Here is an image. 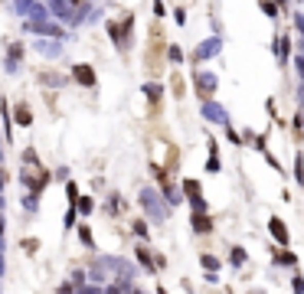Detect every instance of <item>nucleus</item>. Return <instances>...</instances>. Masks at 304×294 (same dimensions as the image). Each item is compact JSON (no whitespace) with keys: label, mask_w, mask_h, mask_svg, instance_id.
I'll return each instance as SVG.
<instances>
[{"label":"nucleus","mask_w":304,"mask_h":294,"mask_svg":"<svg viewBox=\"0 0 304 294\" xmlns=\"http://www.w3.org/2000/svg\"><path fill=\"white\" fill-rule=\"evenodd\" d=\"M268 229H272V236H275V242H278V245H288V229H284V222L278 216L268 219Z\"/></svg>","instance_id":"1"},{"label":"nucleus","mask_w":304,"mask_h":294,"mask_svg":"<svg viewBox=\"0 0 304 294\" xmlns=\"http://www.w3.org/2000/svg\"><path fill=\"white\" fill-rule=\"evenodd\" d=\"M72 75H75L79 85H95V72H92V66H85V62L72 69Z\"/></svg>","instance_id":"2"},{"label":"nucleus","mask_w":304,"mask_h":294,"mask_svg":"<svg viewBox=\"0 0 304 294\" xmlns=\"http://www.w3.org/2000/svg\"><path fill=\"white\" fill-rule=\"evenodd\" d=\"M275 56H278L281 66L288 62V56H291V36H278V40H275Z\"/></svg>","instance_id":"3"},{"label":"nucleus","mask_w":304,"mask_h":294,"mask_svg":"<svg viewBox=\"0 0 304 294\" xmlns=\"http://www.w3.org/2000/svg\"><path fill=\"white\" fill-rule=\"evenodd\" d=\"M196 88H200L203 95H210L213 88H216V75H210V72H196Z\"/></svg>","instance_id":"4"},{"label":"nucleus","mask_w":304,"mask_h":294,"mask_svg":"<svg viewBox=\"0 0 304 294\" xmlns=\"http://www.w3.org/2000/svg\"><path fill=\"white\" fill-rule=\"evenodd\" d=\"M193 229L200 236H206V232H213V219L206 216V212H196V216H193Z\"/></svg>","instance_id":"5"},{"label":"nucleus","mask_w":304,"mask_h":294,"mask_svg":"<svg viewBox=\"0 0 304 294\" xmlns=\"http://www.w3.org/2000/svg\"><path fill=\"white\" fill-rule=\"evenodd\" d=\"M258 10H262L268 20H278V13H281V7H278V0H258Z\"/></svg>","instance_id":"6"},{"label":"nucleus","mask_w":304,"mask_h":294,"mask_svg":"<svg viewBox=\"0 0 304 294\" xmlns=\"http://www.w3.org/2000/svg\"><path fill=\"white\" fill-rule=\"evenodd\" d=\"M213 52H219V36L203 43V49H196V59H206V56H213Z\"/></svg>","instance_id":"7"},{"label":"nucleus","mask_w":304,"mask_h":294,"mask_svg":"<svg viewBox=\"0 0 304 294\" xmlns=\"http://www.w3.org/2000/svg\"><path fill=\"white\" fill-rule=\"evenodd\" d=\"M138 258H141V265H147V268H157V262H150V252H147V248H138Z\"/></svg>","instance_id":"8"},{"label":"nucleus","mask_w":304,"mask_h":294,"mask_svg":"<svg viewBox=\"0 0 304 294\" xmlns=\"http://www.w3.org/2000/svg\"><path fill=\"white\" fill-rule=\"evenodd\" d=\"M200 262H203V268H206V271H216V268H219V262H216L213 255H203Z\"/></svg>","instance_id":"9"},{"label":"nucleus","mask_w":304,"mask_h":294,"mask_svg":"<svg viewBox=\"0 0 304 294\" xmlns=\"http://www.w3.org/2000/svg\"><path fill=\"white\" fill-rule=\"evenodd\" d=\"M183 190L190 193V196H200V183H196V180H186V183H183Z\"/></svg>","instance_id":"10"},{"label":"nucleus","mask_w":304,"mask_h":294,"mask_svg":"<svg viewBox=\"0 0 304 294\" xmlns=\"http://www.w3.org/2000/svg\"><path fill=\"white\" fill-rule=\"evenodd\" d=\"M193 212H206V200L203 196H193Z\"/></svg>","instance_id":"11"},{"label":"nucleus","mask_w":304,"mask_h":294,"mask_svg":"<svg viewBox=\"0 0 304 294\" xmlns=\"http://www.w3.org/2000/svg\"><path fill=\"white\" fill-rule=\"evenodd\" d=\"M16 121H20V124H30V108H16Z\"/></svg>","instance_id":"12"},{"label":"nucleus","mask_w":304,"mask_h":294,"mask_svg":"<svg viewBox=\"0 0 304 294\" xmlns=\"http://www.w3.org/2000/svg\"><path fill=\"white\" fill-rule=\"evenodd\" d=\"M245 262V252L242 248H232V265H242Z\"/></svg>","instance_id":"13"},{"label":"nucleus","mask_w":304,"mask_h":294,"mask_svg":"<svg viewBox=\"0 0 304 294\" xmlns=\"http://www.w3.org/2000/svg\"><path fill=\"white\" fill-rule=\"evenodd\" d=\"M278 262H281V265H294V262H298V258H294L291 252H278Z\"/></svg>","instance_id":"14"},{"label":"nucleus","mask_w":304,"mask_h":294,"mask_svg":"<svg viewBox=\"0 0 304 294\" xmlns=\"http://www.w3.org/2000/svg\"><path fill=\"white\" fill-rule=\"evenodd\" d=\"M291 291H294V294H304V278H298V275H294V281H291Z\"/></svg>","instance_id":"15"},{"label":"nucleus","mask_w":304,"mask_h":294,"mask_svg":"<svg viewBox=\"0 0 304 294\" xmlns=\"http://www.w3.org/2000/svg\"><path fill=\"white\" fill-rule=\"evenodd\" d=\"M144 92H147V95H154V98H157V95H164V88H160V85H144Z\"/></svg>","instance_id":"16"},{"label":"nucleus","mask_w":304,"mask_h":294,"mask_svg":"<svg viewBox=\"0 0 304 294\" xmlns=\"http://www.w3.org/2000/svg\"><path fill=\"white\" fill-rule=\"evenodd\" d=\"M79 236H82V242H85V245H92V232H88V229H85V226H82V229H79Z\"/></svg>","instance_id":"17"},{"label":"nucleus","mask_w":304,"mask_h":294,"mask_svg":"<svg viewBox=\"0 0 304 294\" xmlns=\"http://www.w3.org/2000/svg\"><path fill=\"white\" fill-rule=\"evenodd\" d=\"M154 13H157V16H164V13H167V10H164V0H154Z\"/></svg>","instance_id":"18"},{"label":"nucleus","mask_w":304,"mask_h":294,"mask_svg":"<svg viewBox=\"0 0 304 294\" xmlns=\"http://www.w3.org/2000/svg\"><path fill=\"white\" fill-rule=\"evenodd\" d=\"M170 59H174V62H180V59H183V52L177 49V46H170Z\"/></svg>","instance_id":"19"},{"label":"nucleus","mask_w":304,"mask_h":294,"mask_svg":"<svg viewBox=\"0 0 304 294\" xmlns=\"http://www.w3.org/2000/svg\"><path fill=\"white\" fill-rule=\"evenodd\" d=\"M294 20H298V30L304 33V16H294Z\"/></svg>","instance_id":"20"},{"label":"nucleus","mask_w":304,"mask_h":294,"mask_svg":"<svg viewBox=\"0 0 304 294\" xmlns=\"http://www.w3.org/2000/svg\"><path fill=\"white\" fill-rule=\"evenodd\" d=\"M7 183V173H4V167H0V186H4Z\"/></svg>","instance_id":"21"},{"label":"nucleus","mask_w":304,"mask_h":294,"mask_svg":"<svg viewBox=\"0 0 304 294\" xmlns=\"http://www.w3.org/2000/svg\"><path fill=\"white\" fill-rule=\"evenodd\" d=\"M284 4H288V0H278V7H284Z\"/></svg>","instance_id":"22"},{"label":"nucleus","mask_w":304,"mask_h":294,"mask_svg":"<svg viewBox=\"0 0 304 294\" xmlns=\"http://www.w3.org/2000/svg\"><path fill=\"white\" fill-rule=\"evenodd\" d=\"M160 294H167V291H160Z\"/></svg>","instance_id":"23"},{"label":"nucleus","mask_w":304,"mask_h":294,"mask_svg":"<svg viewBox=\"0 0 304 294\" xmlns=\"http://www.w3.org/2000/svg\"><path fill=\"white\" fill-rule=\"evenodd\" d=\"M134 294H141V291H134Z\"/></svg>","instance_id":"24"}]
</instances>
